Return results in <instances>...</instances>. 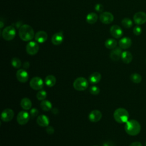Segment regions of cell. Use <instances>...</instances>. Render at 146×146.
<instances>
[{"label":"cell","mask_w":146,"mask_h":146,"mask_svg":"<svg viewBox=\"0 0 146 146\" xmlns=\"http://www.w3.org/2000/svg\"><path fill=\"white\" fill-rule=\"evenodd\" d=\"M21 106L25 110H29L32 107V103L30 99L27 98H24L22 99L21 101Z\"/></svg>","instance_id":"cell-22"},{"label":"cell","mask_w":146,"mask_h":146,"mask_svg":"<svg viewBox=\"0 0 146 146\" xmlns=\"http://www.w3.org/2000/svg\"><path fill=\"white\" fill-rule=\"evenodd\" d=\"M11 65L13 67L15 68H19L22 65V63L21 60L17 58V57H14L11 59Z\"/></svg>","instance_id":"cell-29"},{"label":"cell","mask_w":146,"mask_h":146,"mask_svg":"<svg viewBox=\"0 0 146 146\" xmlns=\"http://www.w3.org/2000/svg\"><path fill=\"white\" fill-rule=\"evenodd\" d=\"M133 34L135 35H139L141 34L142 33V29L140 27V26H135L133 29Z\"/></svg>","instance_id":"cell-32"},{"label":"cell","mask_w":146,"mask_h":146,"mask_svg":"<svg viewBox=\"0 0 146 146\" xmlns=\"http://www.w3.org/2000/svg\"><path fill=\"white\" fill-rule=\"evenodd\" d=\"M133 21L137 25H142L146 22V13L143 11H139L133 15Z\"/></svg>","instance_id":"cell-11"},{"label":"cell","mask_w":146,"mask_h":146,"mask_svg":"<svg viewBox=\"0 0 146 146\" xmlns=\"http://www.w3.org/2000/svg\"><path fill=\"white\" fill-rule=\"evenodd\" d=\"M16 77L21 83H26L29 79V74L25 69H19L17 71Z\"/></svg>","instance_id":"cell-12"},{"label":"cell","mask_w":146,"mask_h":146,"mask_svg":"<svg viewBox=\"0 0 146 146\" xmlns=\"http://www.w3.org/2000/svg\"><path fill=\"white\" fill-rule=\"evenodd\" d=\"M30 66V63L29 62H25L24 63H23V67L25 69H27L29 68Z\"/></svg>","instance_id":"cell-38"},{"label":"cell","mask_w":146,"mask_h":146,"mask_svg":"<svg viewBox=\"0 0 146 146\" xmlns=\"http://www.w3.org/2000/svg\"><path fill=\"white\" fill-rule=\"evenodd\" d=\"M121 24L124 27L127 29L131 28L133 25L132 21L128 18H123L121 21Z\"/></svg>","instance_id":"cell-28"},{"label":"cell","mask_w":146,"mask_h":146,"mask_svg":"<svg viewBox=\"0 0 146 146\" xmlns=\"http://www.w3.org/2000/svg\"><path fill=\"white\" fill-rule=\"evenodd\" d=\"M40 107L43 111H49L52 109V105L49 100H43L40 103Z\"/></svg>","instance_id":"cell-24"},{"label":"cell","mask_w":146,"mask_h":146,"mask_svg":"<svg viewBox=\"0 0 146 146\" xmlns=\"http://www.w3.org/2000/svg\"><path fill=\"white\" fill-rule=\"evenodd\" d=\"M129 146H143L142 144L139 141H135L129 144Z\"/></svg>","instance_id":"cell-37"},{"label":"cell","mask_w":146,"mask_h":146,"mask_svg":"<svg viewBox=\"0 0 146 146\" xmlns=\"http://www.w3.org/2000/svg\"><path fill=\"white\" fill-rule=\"evenodd\" d=\"M99 19L102 23L104 24H110L113 22L114 17L112 13L108 11H105L100 14Z\"/></svg>","instance_id":"cell-10"},{"label":"cell","mask_w":146,"mask_h":146,"mask_svg":"<svg viewBox=\"0 0 146 146\" xmlns=\"http://www.w3.org/2000/svg\"><path fill=\"white\" fill-rule=\"evenodd\" d=\"M130 80L134 83H140L142 80L141 76L137 73H133L130 76Z\"/></svg>","instance_id":"cell-27"},{"label":"cell","mask_w":146,"mask_h":146,"mask_svg":"<svg viewBox=\"0 0 146 146\" xmlns=\"http://www.w3.org/2000/svg\"><path fill=\"white\" fill-rule=\"evenodd\" d=\"M35 39L37 42L43 43L47 40V34L44 31H39L35 35Z\"/></svg>","instance_id":"cell-18"},{"label":"cell","mask_w":146,"mask_h":146,"mask_svg":"<svg viewBox=\"0 0 146 146\" xmlns=\"http://www.w3.org/2000/svg\"><path fill=\"white\" fill-rule=\"evenodd\" d=\"M98 20V15L95 13H90L86 17V21L89 24H94Z\"/></svg>","instance_id":"cell-26"},{"label":"cell","mask_w":146,"mask_h":146,"mask_svg":"<svg viewBox=\"0 0 146 146\" xmlns=\"http://www.w3.org/2000/svg\"><path fill=\"white\" fill-rule=\"evenodd\" d=\"M104 45L105 47L108 49H113L116 47L117 41L114 39L110 38L105 41Z\"/></svg>","instance_id":"cell-25"},{"label":"cell","mask_w":146,"mask_h":146,"mask_svg":"<svg viewBox=\"0 0 146 146\" xmlns=\"http://www.w3.org/2000/svg\"><path fill=\"white\" fill-rule=\"evenodd\" d=\"M19 35L22 40L30 41L34 38V31L30 26L25 24L19 27Z\"/></svg>","instance_id":"cell-2"},{"label":"cell","mask_w":146,"mask_h":146,"mask_svg":"<svg viewBox=\"0 0 146 146\" xmlns=\"http://www.w3.org/2000/svg\"><path fill=\"white\" fill-rule=\"evenodd\" d=\"M102 78L100 73L99 72H94L92 73L89 76V81L92 84H96L99 83Z\"/></svg>","instance_id":"cell-20"},{"label":"cell","mask_w":146,"mask_h":146,"mask_svg":"<svg viewBox=\"0 0 146 146\" xmlns=\"http://www.w3.org/2000/svg\"><path fill=\"white\" fill-rule=\"evenodd\" d=\"M103 146H115L113 143L111 141H107L103 143Z\"/></svg>","instance_id":"cell-36"},{"label":"cell","mask_w":146,"mask_h":146,"mask_svg":"<svg viewBox=\"0 0 146 146\" xmlns=\"http://www.w3.org/2000/svg\"><path fill=\"white\" fill-rule=\"evenodd\" d=\"M14 116V113L13 110L10 108H6L1 113V119L5 122L10 121Z\"/></svg>","instance_id":"cell-9"},{"label":"cell","mask_w":146,"mask_h":146,"mask_svg":"<svg viewBox=\"0 0 146 146\" xmlns=\"http://www.w3.org/2000/svg\"><path fill=\"white\" fill-rule=\"evenodd\" d=\"M90 92L92 94V95H98L100 92V89L99 88L96 86H92V87H91L90 88L89 90Z\"/></svg>","instance_id":"cell-31"},{"label":"cell","mask_w":146,"mask_h":146,"mask_svg":"<svg viewBox=\"0 0 146 146\" xmlns=\"http://www.w3.org/2000/svg\"><path fill=\"white\" fill-rule=\"evenodd\" d=\"M113 118L118 123H125L128 120L129 113L125 108H118L113 112Z\"/></svg>","instance_id":"cell-3"},{"label":"cell","mask_w":146,"mask_h":146,"mask_svg":"<svg viewBox=\"0 0 146 146\" xmlns=\"http://www.w3.org/2000/svg\"><path fill=\"white\" fill-rule=\"evenodd\" d=\"M132 58H133L132 55L129 51H123L121 54V59L124 63H126V64L130 63L132 60Z\"/></svg>","instance_id":"cell-21"},{"label":"cell","mask_w":146,"mask_h":146,"mask_svg":"<svg viewBox=\"0 0 146 146\" xmlns=\"http://www.w3.org/2000/svg\"><path fill=\"white\" fill-rule=\"evenodd\" d=\"M122 52H123L120 47H115V48L112 49L110 52V58L113 61H117L121 58Z\"/></svg>","instance_id":"cell-15"},{"label":"cell","mask_w":146,"mask_h":146,"mask_svg":"<svg viewBox=\"0 0 146 146\" xmlns=\"http://www.w3.org/2000/svg\"><path fill=\"white\" fill-rule=\"evenodd\" d=\"M88 86V82L84 77H78L73 82V87L77 91H84L87 88Z\"/></svg>","instance_id":"cell-4"},{"label":"cell","mask_w":146,"mask_h":146,"mask_svg":"<svg viewBox=\"0 0 146 146\" xmlns=\"http://www.w3.org/2000/svg\"><path fill=\"white\" fill-rule=\"evenodd\" d=\"M132 44V40L128 37H124L121 38L119 42V47L123 49H127L131 47Z\"/></svg>","instance_id":"cell-19"},{"label":"cell","mask_w":146,"mask_h":146,"mask_svg":"<svg viewBox=\"0 0 146 146\" xmlns=\"http://www.w3.org/2000/svg\"><path fill=\"white\" fill-rule=\"evenodd\" d=\"M36 96V98L38 99V100L42 101L43 100H45V99L46 98L47 92L44 90H40L37 92Z\"/></svg>","instance_id":"cell-30"},{"label":"cell","mask_w":146,"mask_h":146,"mask_svg":"<svg viewBox=\"0 0 146 146\" xmlns=\"http://www.w3.org/2000/svg\"><path fill=\"white\" fill-rule=\"evenodd\" d=\"M93 146H98V145H93Z\"/></svg>","instance_id":"cell-42"},{"label":"cell","mask_w":146,"mask_h":146,"mask_svg":"<svg viewBox=\"0 0 146 146\" xmlns=\"http://www.w3.org/2000/svg\"><path fill=\"white\" fill-rule=\"evenodd\" d=\"M56 78L52 75H48L45 78L44 83L46 85L49 87H53L56 83Z\"/></svg>","instance_id":"cell-23"},{"label":"cell","mask_w":146,"mask_h":146,"mask_svg":"<svg viewBox=\"0 0 146 146\" xmlns=\"http://www.w3.org/2000/svg\"><path fill=\"white\" fill-rule=\"evenodd\" d=\"M30 86L31 88L34 90H40L43 87L44 82L41 78L35 76L30 81Z\"/></svg>","instance_id":"cell-6"},{"label":"cell","mask_w":146,"mask_h":146,"mask_svg":"<svg viewBox=\"0 0 146 146\" xmlns=\"http://www.w3.org/2000/svg\"><path fill=\"white\" fill-rule=\"evenodd\" d=\"M36 123L39 126L45 127L48 126L50 121L48 117L46 115H40L37 117Z\"/></svg>","instance_id":"cell-17"},{"label":"cell","mask_w":146,"mask_h":146,"mask_svg":"<svg viewBox=\"0 0 146 146\" xmlns=\"http://www.w3.org/2000/svg\"><path fill=\"white\" fill-rule=\"evenodd\" d=\"M39 48V45L36 42L30 41L27 44L26 50L28 54L30 55H34L38 52Z\"/></svg>","instance_id":"cell-8"},{"label":"cell","mask_w":146,"mask_h":146,"mask_svg":"<svg viewBox=\"0 0 146 146\" xmlns=\"http://www.w3.org/2000/svg\"><path fill=\"white\" fill-rule=\"evenodd\" d=\"M103 6L102 4L100 3H98L95 6V10H96L98 12H100L102 13L103 11Z\"/></svg>","instance_id":"cell-34"},{"label":"cell","mask_w":146,"mask_h":146,"mask_svg":"<svg viewBox=\"0 0 146 146\" xmlns=\"http://www.w3.org/2000/svg\"><path fill=\"white\" fill-rule=\"evenodd\" d=\"M52 112L54 114H56L58 113V110L56 108H54L52 109Z\"/></svg>","instance_id":"cell-39"},{"label":"cell","mask_w":146,"mask_h":146,"mask_svg":"<svg viewBox=\"0 0 146 146\" xmlns=\"http://www.w3.org/2000/svg\"><path fill=\"white\" fill-rule=\"evenodd\" d=\"M3 38L7 41L13 40L15 36L16 31L14 27L11 26H7L5 27L2 31Z\"/></svg>","instance_id":"cell-5"},{"label":"cell","mask_w":146,"mask_h":146,"mask_svg":"<svg viewBox=\"0 0 146 146\" xmlns=\"http://www.w3.org/2000/svg\"><path fill=\"white\" fill-rule=\"evenodd\" d=\"M64 39V36L62 32H58L54 34L51 38V42L53 44L58 46L62 43Z\"/></svg>","instance_id":"cell-16"},{"label":"cell","mask_w":146,"mask_h":146,"mask_svg":"<svg viewBox=\"0 0 146 146\" xmlns=\"http://www.w3.org/2000/svg\"><path fill=\"white\" fill-rule=\"evenodd\" d=\"M46 132L48 134V135H52L54 133V129L52 126L48 125L47 127H46Z\"/></svg>","instance_id":"cell-35"},{"label":"cell","mask_w":146,"mask_h":146,"mask_svg":"<svg viewBox=\"0 0 146 146\" xmlns=\"http://www.w3.org/2000/svg\"><path fill=\"white\" fill-rule=\"evenodd\" d=\"M38 113H39V111L36 108H35L31 109L30 112V115L33 117L37 116L38 115Z\"/></svg>","instance_id":"cell-33"},{"label":"cell","mask_w":146,"mask_h":146,"mask_svg":"<svg viewBox=\"0 0 146 146\" xmlns=\"http://www.w3.org/2000/svg\"><path fill=\"white\" fill-rule=\"evenodd\" d=\"M144 146H146V141H145V144H144Z\"/></svg>","instance_id":"cell-41"},{"label":"cell","mask_w":146,"mask_h":146,"mask_svg":"<svg viewBox=\"0 0 146 146\" xmlns=\"http://www.w3.org/2000/svg\"><path fill=\"white\" fill-rule=\"evenodd\" d=\"M124 129L128 135L130 136H136L140 133L141 125L139 122L136 120L131 119L125 123Z\"/></svg>","instance_id":"cell-1"},{"label":"cell","mask_w":146,"mask_h":146,"mask_svg":"<svg viewBox=\"0 0 146 146\" xmlns=\"http://www.w3.org/2000/svg\"><path fill=\"white\" fill-rule=\"evenodd\" d=\"M1 28H2L3 27V23L2 22H1Z\"/></svg>","instance_id":"cell-40"},{"label":"cell","mask_w":146,"mask_h":146,"mask_svg":"<svg viewBox=\"0 0 146 146\" xmlns=\"http://www.w3.org/2000/svg\"><path fill=\"white\" fill-rule=\"evenodd\" d=\"M30 115L25 111H20L17 116V121L20 125L26 124L30 119Z\"/></svg>","instance_id":"cell-7"},{"label":"cell","mask_w":146,"mask_h":146,"mask_svg":"<svg viewBox=\"0 0 146 146\" xmlns=\"http://www.w3.org/2000/svg\"><path fill=\"white\" fill-rule=\"evenodd\" d=\"M110 33L112 36L115 38H120L123 34V31L121 28L118 25H115L110 28Z\"/></svg>","instance_id":"cell-14"},{"label":"cell","mask_w":146,"mask_h":146,"mask_svg":"<svg viewBox=\"0 0 146 146\" xmlns=\"http://www.w3.org/2000/svg\"><path fill=\"white\" fill-rule=\"evenodd\" d=\"M102 117V112L98 110H94L91 111V112L88 115V119L91 122L96 123L100 121V120Z\"/></svg>","instance_id":"cell-13"}]
</instances>
